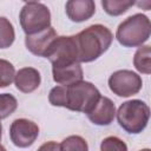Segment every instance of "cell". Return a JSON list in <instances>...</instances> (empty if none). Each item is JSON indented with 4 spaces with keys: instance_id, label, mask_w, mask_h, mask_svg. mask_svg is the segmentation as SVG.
<instances>
[{
    "instance_id": "cell-11",
    "label": "cell",
    "mask_w": 151,
    "mask_h": 151,
    "mask_svg": "<svg viewBox=\"0 0 151 151\" xmlns=\"http://www.w3.org/2000/svg\"><path fill=\"white\" fill-rule=\"evenodd\" d=\"M53 80L61 86H70L83 80L84 72L79 63L65 65V66H52Z\"/></svg>"
},
{
    "instance_id": "cell-25",
    "label": "cell",
    "mask_w": 151,
    "mask_h": 151,
    "mask_svg": "<svg viewBox=\"0 0 151 151\" xmlns=\"http://www.w3.org/2000/svg\"><path fill=\"white\" fill-rule=\"evenodd\" d=\"M139 151H151V150H150V149H147V147H146V149H142V150H139Z\"/></svg>"
},
{
    "instance_id": "cell-13",
    "label": "cell",
    "mask_w": 151,
    "mask_h": 151,
    "mask_svg": "<svg viewBox=\"0 0 151 151\" xmlns=\"http://www.w3.org/2000/svg\"><path fill=\"white\" fill-rule=\"evenodd\" d=\"M41 83L40 72L34 67H22L15 72L14 85L22 93H31L35 91Z\"/></svg>"
},
{
    "instance_id": "cell-1",
    "label": "cell",
    "mask_w": 151,
    "mask_h": 151,
    "mask_svg": "<svg viewBox=\"0 0 151 151\" xmlns=\"http://www.w3.org/2000/svg\"><path fill=\"white\" fill-rule=\"evenodd\" d=\"M78 61L91 63L104 54L113 41V34L104 25L94 24L76 34Z\"/></svg>"
},
{
    "instance_id": "cell-7",
    "label": "cell",
    "mask_w": 151,
    "mask_h": 151,
    "mask_svg": "<svg viewBox=\"0 0 151 151\" xmlns=\"http://www.w3.org/2000/svg\"><path fill=\"white\" fill-rule=\"evenodd\" d=\"M107 83L111 92L123 98L137 94L143 87L142 77L131 70H118L113 72Z\"/></svg>"
},
{
    "instance_id": "cell-24",
    "label": "cell",
    "mask_w": 151,
    "mask_h": 151,
    "mask_svg": "<svg viewBox=\"0 0 151 151\" xmlns=\"http://www.w3.org/2000/svg\"><path fill=\"white\" fill-rule=\"evenodd\" d=\"M0 151H7V150H6V147H5V146H2V145L0 144Z\"/></svg>"
},
{
    "instance_id": "cell-10",
    "label": "cell",
    "mask_w": 151,
    "mask_h": 151,
    "mask_svg": "<svg viewBox=\"0 0 151 151\" xmlns=\"http://www.w3.org/2000/svg\"><path fill=\"white\" fill-rule=\"evenodd\" d=\"M116 117V106L114 103L107 97H100L96 106L91 112L87 113V118L91 123L99 126L110 125Z\"/></svg>"
},
{
    "instance_id": "cell-4",
    "label": "cell",
    "mask_w": 151,
    "mask_h": 151,
    "mask_svg": "<svg viewBox=\"0 0 151 151\" xmlns=\"http://www.w3.org/2000/svg\"><path fill=\"white\" fill-rule=\"evenodd\" d=\"M120 127L126 132L138 134L143 132L149 123L150 107L140 99H131L124 101L116 112Z\"/></svg>"
},
{
    "instance_id": "cell-15",
    "label": "cell",
    "mask_w": 151,
    "mask_h": 151,
    "mask_svg": "<svg viewBox=\"0 0 151 151\" xmlns=\"http://www.w3.org/2000/svg\"><path fill=\"white\" fill-rule=\"evenodd\" d=\"M133 5H136V2L132 0H101V6L104 11L112 17L124 14Z\"/></svg>"
},
{
    "instance_id": "cell-23",
    "label": "cell",
    "mask_w": 151,
    "mask_h": 151,
    "mask_svg": "<svg viewBox=\"0 0 151 151\" xmlns=\"http://www.w3.org/2000/svg\"><path fill=\"white\" fill-rule=\"evenodd\" d=\"M1 136H2V125L0 123V140H1Z\"/></svg>"
},
{
    "instance_id": "cell-12",
    "label": "cell",
    "mask_w": 151,
    "mask_h": 151,
    "mask_svg": "<svg viewBox=\"0 0 151 151\" xmlns=\"http://www.w3.org/2000/svg\"><path fill=\"white\" fill-rule=\"evenodd\" d=\"M65 11L71 21L83 22L96 13V4L92 0H70L65 5Z\"/></svg>"
},
{
    "instance_id": "cell-17",
    "label": "cell",
    "mask_w": 151,
    "mask_h": 151,
    "mask_svg": "<svg viewBox=\"0 0 151 151\" xmlns=\"http://www.w3.org/2000/svg\"><path fill=\"white\" fill-rule=\"evenodd\" d=\"M60 151H88V145L81 136L72 134L60 143Z\"/></svg>"
},
{
    "instance_id": "cell-6",
    "label": "cell",
    "mask_w": 151,
    "mask_h": 151,
    "mask_svg": "<svg viewBox=\"0 0 151 151\" xmlns=\"http://www.w3.org/2000/svg\"><path fill=\"white\" fill-rule=\"evenodd\" d=\"M45 58L51 61L52 66H65L79 63L76 35H58L51 44Z\"/></svg>"
},
{
    "instance_id": "cell-8",
    "label": "cell",
    "mask_w": 151,
    "mask_h": 151,
    "mask_svg": "<svg viewBox=\"0 0 151 151\" xmlns=\"http://www.w3.org/2000/svg\"><path fill=\"white\" fill-rule=\"evenodd\" d=\"M39 136V126L26 118L13 120L9 127V137L12 143L18 147H28L34 144Z\"/></svg>"
},
{
    "instance_id": "cell-16",
    "label": "cell",
    "mask_w": 151,
    "mask_h": 151,
    "mask_svg": "<svg viewBox=\"0 0 151 151\" xmlns=\"http://www.w3.org/2000/svg\"><path fill=\"white\" fill-rule=\"evenodd\" d=\"M15 39V31L12 22L5 18L0 17V48H8L13 45Z\"/></svg>"
},
{
    "instance_id": "cell-3",
    "label": "cell",
    "mask_w": 151,
    "mask_h": 151,
    "mask_svg": "<svg viewBox=\"0 0 151 151\" xmlns=\"http://www.w3.org/2000/svg\"><path fill=\"white\" fill-rule=\"evenodd\" d=\"M150 19L142 13H136L123 20L116 32V39L124 47H140L150 38Z\"/></svg>"
},
{
    "instance_id": "cell-19",
    "label": "cell",
    "mask_w": 151,
    "mask_h": 151,
    "mask_svg": "<svg viewBox=\"0 0 151 151\" xmlns=\"http://www.w3.org/2000/svg\"><path fill=\"white\" fill-rule=\"evenodd\" d=\"M15 76V68L12 63L6 59H0V88L12 84Z\"/></svg>"
},
{
    "instance_id": "cell-2",
    "label": "cell",
    "mask_w": 151,
    "mask_h": 151,
    "mask_svg": "<svg viewBox=\"0 0 151 151\" xmlns=\"http://www.w3.org/2000/svg\"><path fill=\"white\" fill-rule=\"evenodd\" d=\"M101 94L90 81H78L70 86H64L63 107L74 112L88 113L96 106Z\"/></svg>"
},
{
    "instance_id": "cell-21",
    "label": "cell",
    "mask_w": 151,
    "mask_h": 151,
    "mask_svg": "<svg viewBox=\"0 0 151 151\" xmlns=\"http://www.w3.org/2000/svg\"><path fill=\"white\" fill-rule=\"evenodd\" d=\"M37 151H60V144H58L54 140H50L40 145V147Z\"/></svg>"
},
{
    "instance_id": "cell-14",
    "label": "cell",
    "mask_w": 151,
    "mask_h": 151,
    "mask_svg": "<svg viewBox=\"0 0 151 151\" xmlns=\"http://www.w3.org/2000/svg\"><path fill=\"white\" fill-rule=\"evenodd\" d=\"M133 66L143 74L151 73V46L143 45L138 47L133 55Z\"/></svg>"
},
{
    "instance_id": "cell-18",
    "label": "cell",
    "mask_w": 151,
    "mask_h": 151,
    "mask_svg": "<svg viewBox=\"0 0 151 151\" xmlns=\"http://www.w3.org/2000/svg\"><path fill=\"white\" fill-rule=\"evenodd\" d=\"M18 107L17 98L11 93H0V120L9 117Z\"/></svg>"
},
{
    "instance_id": "cell-5",
    "label": "cell",
    "mask_w": 151,
    "mask_h": 151,
    "mask_svg": "<svg viewBox=\"0 0 151 151\" xmlns=\"http://www.w3.org/2000/svg\"><path fill=\"white\" fill-rule=\"evenodd\" d=\"M19 19L26 35H32L51 27V12L42 2H25L20 11Z\"/></svg>"
},
{
    "instance_id": "cell-22",
    "label": "cell",
    "mask_w": 151,
    "mask_h": 151,
    "mask_svg": "<svg viewBox=\"0 0 151 151\" xmlns=\"http://www.w3.org/2000/svg\"><path fill=\"white\" fill-rule=\"evenodd\" d=\"M136 5H138L139 7H144L145 11H149L150 6H151V2L150 1H142V2H136Z\"/></svg>"
},
{
    "instance_id": "cell-9",
    "label": "cell",
    "mask_w": 151,
    "mask_h": 151,
    "mask_svg": "<svg viewBox=\"0 0 151 151\" xmlns=\"http://www.w3.org/2000/svg\"><path fill=\"white\" fill-rule=\"evenodd\" d=\"M57 32L55 29L51 26L39 33L32 34V35H26L25 38V45L26 48L34 55L37 57H46V53L53 42V40L57 38Z\"/></svg>"
},
{
    "instance_id": "cell-20",
    "label": "cell",
    "mask_w": 151,
    "mask_h": 151,
    "mask_svg": "<svg viewBox=\"0 0 151 151\" xmlns=\"http://www.w3.org/2000/svg\"><path fill=\"white\" fill-rule=\"evenodd\" d=\"M100 151H127V145L123 139L116 136H109L101 140Z\"/></svg>"
}]
</instances>
